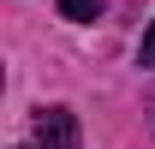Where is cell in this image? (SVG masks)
<instances>
[{
  "instance_id": "cell-1",
  "label": "cell",
  "mask_w": 155,
  "mask_h": 149,
  "mask_svg": "<svg viewBox=\"0 0 155 149\" xmlns=\"http://www.w3.org/2000/svg\"><path fill=\"white\" fill-rule=\"evenodd\" d=\"M36 143H42V149H78V119H72V108H42V113H36Z\"/></svg>"
},
{
  "instance_id": "cell-2",
  "label": "cell",
  "mask_w": 155,
  "mask_h": 149,
  "mask_svg": "<svg viewBox=\"0 0 155 149\" xmlns=\"http://www.w3.org/2000/svg\"><path fill=\"white\" fill-rule=\"evenodd\" d=\"M60 12H66V18H101V0H60Z\"/></svg>"
},
{
  "instance_id": "cell-3",
  "label": "cell",
  "mask_w": 155,
  "mask_h": 149,
  "mask_svg": "<svg viewBox=\"0 0 155 149\" xmlns=\"http://www.w3.org/2000/svg\"><path fill=\"white\" fill-rule=\"evenodd\" d=\"M143 66H155V24L143 30Z\"/></svg>"
}]
</instances>
